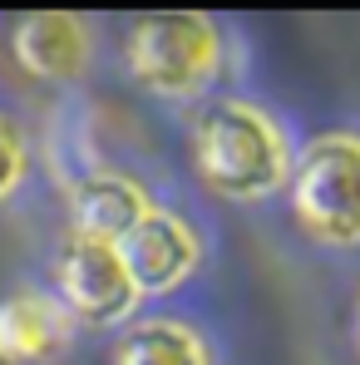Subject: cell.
Returning a JSON list of instances; mask_svg holds the SVG:
<instances>
[{
    "label": "cell",
    "mask_w": 360,
    "mask_h": 365,
    "mask_svg": "<svg viewBox=\"0 0 360 365\" xmlns=\"http://www.w3.org/2000/svg\"><path fill=\"white\" fill-rule=\"evenodd\" d=\"M197 173L222 197H262L287 178V148L257 109L217 104L197 119Z\"/></svg>",
    "instance_id": "1"
},
{
    "label": "cell",
    "mask_w": 360,
    "mask_h": 365,
    "mask_svg": "<svg viewBox=\"0 0 360 365\" xmlns=\"http://www.w3.org/2000/svg\"><path fill=\"white\" fill-rule=\"evenodd\" d=\"M292 207L326 242H360V138H316L292 168Z\"/></svg>",
    "instance_id": "2"
},
{
    "label": "cell",
    "mask_w": 360,
    "mask_h": 365,
    "mask_svg": "<svg viewBox=\"0 0 360 365\" xmlns=\"http://www.w3.org/2000/svg\"><path fill=\"white\" fill-rule=\"evenodd\" d=\"M128 69L158 94H192L217 69V30L202 15L158 10L128 30Z\"/></svg>",
    "instance_id": "3"
},
{
    "label": "cell",
    "mask_w": 360,
    "mask_h": 365,
    "mask_svg": "<svg viewBox=\"0 0 360 365\" xmlns=\"http://www.w3.org/2000/svg\"><path fill=\"white\" fill-rule=\"evenodd\" d=\"M55 287H60V302L79 321H94V326L119 321L138 302L119 252L109 242H89V237H74V232L55 252Z\"/></svg>",
    "instance_id": "4"
},
{
    "label": "cell",
    "mask_w": 360,
    "mask_h": 365,
    "mask_svg": "<svg viewBox=\"0 0 360 365\" xmlns=\"http://www.w3.org/2000/svg\"><path fill=\"white\" fill-rule=\"evenodd\" d=\"M114 252H119L133 292H168V287H178L182 277L192 272V262H197L192 232L182 227L178 217H168V212H148Z\"/></svg>",
    "instance_id": "5"
},
{
    "label": "cell",
    "mask_w": 360,
    "mask_h": 365,
    "mask_svg": "<svg viewBox=\"0 0 360 365\" xmlns=\"http://www.w3.org/2000/svg\"><path fill=\"white\" fill-rule=\"evenodd\" d=\"M64 346H69V311L60 302L35 292L0 302V361L5 365L55 361Z\"/></svg>",
    "instance_id": "6"
},
{
    "label": "cell",
    "mask_w": 360,
    "mask_h": 365,
    "mask_svg": "<svg viewBox=\"0 0 360 365\" xmlns=\"http://www.w3.org/2000/svg\"><path fill=\"white\" fill-rule=\"evenodd\" d=\"M69 212H74V237L119 247L123 237L148 217V202H143L138 182L99 173V178L74 182V192H69Z\"/></svg>",
    "instance_id": "7"
},
{
    "label": "cell",
    "mask_w": 360,
    "mask_h": 365,
    "mask_svg": "<svg viewBox=\"0 0 360 365\" xmlns=\"http://www.w3.org/2000/svg\"><path fill=\"white\" fill-rule=\"evenodd\" d=\"M15 60L35 79H74L89 60V35L74 15L40 10L15 25Z\"/></svg>",
    "instance_id": "8"
},
{
    "label": "cell",
    "mask_w": 360,
    "mask_h": 365,
    "mask_svg": "<svg viewBox=\"0 0 360 365\" xmlns=\"http://www.w3.org/2000/svg\"><path fill=\"white\" fill-rule=\"evenodd\" d=\"M114 365H207V351L187 326L148 321V326H133L123 336Z\"/></svg>",
    "instance_id": "9"
},
{
    "label": "cell",
    "mask_w": 360,
    "mask_h": 365,
    "mask_svg": "<svg viewBox=\"0 0 360 365\" xmlns=\"http://www.w3.org/2000/svg\"><path fill=\"white\" fill-rule=\"evenodd\" d=\"M15 178H20V133L0 119V197L15 187Z\"/></svg>",
    "instance_id": "10"
},
{
    "label": "cell",
    "mask_w": 360,
    "mask_h": 365,
    "mask_svg": "<svg viewBox=\"0 0 360 365\" xmlns=\"http://www.w3.org/2000/svg\"><path fill=\"white\" fill-rule=\"evenodd\" d=\"M356 336H360V297H356Z\"/></svg>",
    "instance_id": "11"
}]
</instances>
